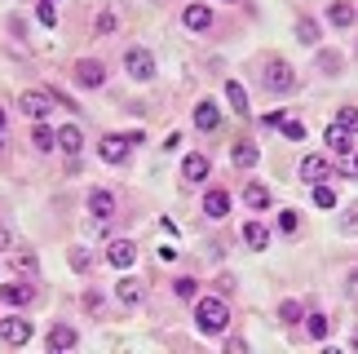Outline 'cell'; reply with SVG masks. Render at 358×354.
Masks as SVG:
<instances>
[{
  "mask_svg": "<svg viewBox=\"0 0 358 354\" xmlns=\"http://www.w3.org/2000/svg\"><path fill=\"white\" fill-rule=\"evenodd\" d=\"M327 18H332V27H354L358 9L350 5V0H332V9H327Z\"/></svg>",
  "mask_w": 358,
  "mask_h": 354,
  "instance_id": "44dd1931",
  "label": "cell"
},
{
  "mask_svg": "<svg viewBox=\"0 0 358 354\" xmlns=\"http://www.w3.org/2000/svg\"><path fill=\"white\" fill-rule=\"evenodd\" d=\"M124 71H129L133 80H150V76H155V58H150L142 45H133L129 53H124Z\"/></svg>",
  "mask_w": 358,
  "mask_h": 354,
  "instance_id": "5b68a950",
  "label": "cell"
},
{
  "mask_svg": "<svg viewBox=\"0 0 358 354\" xmlns=\"http://www.w3.org/2000/svg\"><path fill=\"white\" fill-rule=\"evenodd\" d=\"M0 239H5V226H0Z\"/></svg>",
  "mask_w": 358,
  "mask_h": 354,
  "instance_id": "f6af8a7d",
  "label": "cell"
},
{
  "mask_svg": "<svg viewBox=\"0 0 358 354\" xmlns=\"http://www.w3.org/2000/svg\"><path fill=\"white\" fill-rule=\"evenodd\" d=\"M345 292L358 302V270H350V275H345Z\"/></svg>",
  "mask_w": 358,
  "mask_h": 354,
  "instance_id": "ab89813d",
  "label": "cell"
},
{
  "mask_svg": "<svg viewBox=\"0 0 358 354\" xmlns=\"http://www.w3.org/2000/svg\"><path fill=\"white\" fill-rule=\"evenodd\" d=\"M66 262H71V270H80V275H85V270L93 266V257L85 253V248H80V243H76V248H71V257H66Z\"/></svg>",
  "mask_w": 358,
  "mask_h": 354,
  "instance_id": "d6a6232c",
  "label": "cell"
},
{
  "mask_svg": "<svg viewBox=\"0 0 358 354\" xmlns=\"http://www.w3.org/2000/svg\"><path fill=\"white\" fill-rule=\"evenodd\" d=\"M226 350H230V354H243L248 346H243V337H230V341H226Z\"/></svg>",
  "mask_w": 358,
  "mask_h": 354,
  "instance_id": "60d3db41",
  "label": "cell"
},
{
  "mask_svg": "<svg viewBox=\"0 0 358 354\" xmlns=\"http://www.w3.org/2000/svg\"><path fill=\"white\" fill-rule=\"evenodd\" d=\"M354 350H358V332H354Z\"/></svg>",
  "mask_w": 358,
  "mask_h": 354,
  "instance_id": "7bdbcfd3",
  "label": "cell"
},
{
  "mask_svg": "<svg viewBox=\"0 0 358 354\" xmlns=\"http://www.w3.org/2000/svg\"><path fill=\"white\" fill-rule=\"evenodd\" d=\"M53 102H58V98H53V89H27L22 98H18V106H22L31 120H45V115L53 111Z\"/></svg>",
  "mask_w": 358,
  "mask_h": 354,
  "instance_id": "3957f363",
  "label": "cell"
},
{
  "mask_svg": "<svg viewBox=\"0 0 358 354\" xmlns=\"http://www.w3.org/2000/svg\"><path fill=\"white\" fill-rule=\"evenodd\" d=\"M261 80H266V89H270V93H292V89H296V76H292V66H287V62H279V58H274V62H266V76H261Z\"/></svg>",
  "mask_w": 358,
  "mask_h": 354,
  "instance_id": "7a4b0ae2",
  "label": "cell"
},
{
  "mask_svg": "<svg viewBox=\"0 0 358 354\" xmlns=\"http://www.w3.org/2000/svg\"><path fill=\"white\" fill-rule=\"evenodd\" d=\"M182 22L190 27V31H208V27H213V9L208 5H186L182 9Z\"/></svg>",
  "mask_w": 358,
  "mask_h": 354,
  "instance_id": "7c38bea8",
  "label": "cell"
},
{
  "mask_svg": "<svg viewBox=\"0 0 358 354\" xmlns=\"http://www.w3.org/2000/svg\"><path fill=\"white\" fill-rule=\"evenodd\" d=\"M71 76H76V85H85V89H102L106 85V66L98 58H80L71 66Z\"/></svg>",
  "mask_w": 358,
  "mask_h": 354,
  "instance_id": "277c9868",
  "label": "cell"
},
{
  "mask_svg": "<svg viewBox=\"0 0 358 354\" xmlns=\"http://www.w3.org/2000/svg\"><path fill=\"white\" fill-rule=\"evenodd\" d=\"M89 213L98 217V222H106V217L115 213V195H111V190H93V195H89Z\"/></svg>",
  "mask_w": 358,
  "mask_h": 354,
  "instance_id": "2e32d148",
  "label": "cell"
},
{
  "mask_svg": "<svg viewBox=\"0 0 358 354\" xmlns=\"http://www.w3.org/2000/svg\"><path fill=\"white\" fill-rule=\"evenodd\" d=\"M243 204H248V208H252V213L270 208V190L261 186V182H248V186H243Z\"/></svg>",
  "mask_w": 358,
  "mask_h": 354,
  "instance_id": "ffe728a7",
  "label": "cell"
},
{
  "mask_svg": "<svg viewBox=\"0 0 358 354\" xmlns=\"http://www.w3.org/2000/svg\"><path fill=\"white\" fill-rule=\"evenodd\" d=\"M76 341H80V337H76V328H71V323H58V328L49 332V350H53V354H62V350H76Z\"/></svg>",
  "mask_w": 358,
  "mask_h": 354,
  "instance_id": "9a60e30c",
  "label": "cell"
},
{
  "mask_svg": "<svg viewBox=\"0 0 358 354\" xmlns=\"http://www.w3.org/2000/svg\"><path fill=\"white\" fill-rule=\"evenodd\" d=\"M226 102L235 106V115H252V102H248V89L239 85V80H230V85H226Z\"/></svg>",
  "mask_w": 358,
  "mask_h": 354,
  "instance_id": "ac0fdd59",
  "label": "cell"
},
{
  "mask_svg": "<svg viewBox=\"0 0 358 354\" xmlns=\"http://www.w3.org/2000/svg\"><path fill=\"white\" fill-rule=\"evenodd\" d=\"M0 133H5V106H0Z\"/></svg>",
  "mask_w": 358,
  "mask_h": 354,
  "instance_id": "b9f144b4",
  "label": "cell"
},
{
  "mask_svg": "<svg viewBox=\"0 0 358 354\" xmlns=\"http://www.w3.org/2000/svg\"><path fill=\"white\" fill-rule=\"evenodd\" d=\"M31 323H27V319H5V323H0V341H5V346H27V341H31Z\"/></svg>",
  "mask_w": 358,
  "mask_h": 354,
  "instance_id": "52a82bcc",
  "label": "cell"
},
{
  "mask_svg": "<svg viewBox=\"0 0 358 354\" xmlns=\"http://www.w3.org/2000/svg\"><path fill=\"white\" fill-rule=\"evenodd\" d=\"M173 292L182 297V302H195V279H190V275H182V279H173Z\"/></svg>",
  "mask_w": 358,
  "mask_h": 354,
  "instance_id": "1f68e13d",
  "label": "cell"
},
{
  "mask_svg": "<svg viewBox=\"0 0 358 354\" xmlns=\"http://www.w3.org/2000/svg\"><path fill=\"white\" fill-rule=\"evenodd\" d=\"M323 142L332 146V151H341V155H345L350 146H354V133H350V129H341V125H332V129L323 133Z\"/></svg>",
  "mask_w": 358,
  "mask_h": 354,
  "instance_id": "7402d4cb",
  "label": "cell"
},
{
  "mask_svg": "<svg viewBox=\"0 0 358 354\" xmlns=\"http://www.w3.org/2000/svg\"><path fill=\"white\" fill-rule=\"evenodd\" d=\"M230 160H235L239 169H257L261 151H257V142H235V146H230Z\"/></svg>",
  "mask_w": 358,
  "mask_h": 354,
  "instance_id": "d6986e66",
  "label": "cell"
},
{
  "mask_svg": "<svg viewBox=\"0 0 358 354\" xmlns=\"http://www.w3.org/2000/svg\"><path fill=\"white\" fill-rule=\"evenodd\" d=\"M279 319H283V323H301V302H292V297H287V302L279 306Z\"/></svg>",
  "mask_w": 358,
  "mask_h": 354,
  "instance_id": "836d02e7",
  "label": "cell"
},
{
  "mask_svg": "<svg viewBox=\"0 0 358 354\" xmlns=\"http://www.w3.org/2000/svg\"><path fill=\"white\" fill-rule=\"evenodd\" d=\"M296 226H301V217H296L292 208H283V213H279V230H283V235H292Z\"/></svg>",
  "mask_w": 358,
  "mask_h": 354,
  "instance_id": "d590c367",
  "label": "cell"
},
{
  "mask_svg": "<svg viewBox=\"0 0 358 354\" xmlns=\"http://www.w3.org/2000/svg\"><path fill=\"white\" fill-rule=\"evenodd\" d=\"M115 27H120V18H115L111 9H102V13H98V36H111Z\"/></svg>",
  "mask_w": 358,
  "mask_h": 354,
  "instance_id": "e575fe53",
  "label": "cell"
},
{
  "mask_svg": "<svg viewBox=\"0 0 358 354\" xmlns=\"http://www.w3.org/2000/svg\"><path fill=\"white\" fill-rule=\"evenodd\" d=\"M195 125H199L203 133H213L217 125H222V111H217V102H208V98H203V102L195 106Z\"/></svg>",
  "mask_w": 358,
  "mask_h": 354,
  "instance_id": "e0dca14e",
  "label": "cell"
},
{
  "mask_svg": "<svg viewBox=\"0 0 358 354\" xmlns=\"http://www.w3.org/2000/svg\"><path fill=\"white\" fill-rule=\"evenodd\" d=\"M31 146H36V151H53V146H58V133H53L45 120H40V125L31 129Z\"/></svg>",
  "mask_w": 358,
  "mask_h": 354,
  "instance_id": "603a6c76",
  "label": "cell"
},
{
  "mask_svg": "<svg viewBox=\"0 0 358 354\" xmlns=\"http://www.w3.org/2000/svg\"><path fill=\"white\" fill-rule=\"evenodd\" d=\"M341 230H345V235H354V230H358V204H350V208H345V217H341Z\"/></svg>",
  "mask_w": 358,
  "mask_h": 354,
  "instance_id": "8d00e7d4",
  "label": "cell"
},
{
  "mask_svg": "<svg viewBox=\"0 0 358 354\" xmlns=\"http://www.w3.org/2000/svg\"><path fill=\"white\" fill-rule=\"evenodd\" d=\"M354 173H358V155H354Z\"/></svg>",
  "mask_w": 358,
  "mask_h": 354,
  "instance_id": "ee69618b",
  "label": "cell"
},
{
  "mask_svg": "<svg viewBox=\"0 0 358 354\" xmlns=\"http://www.w3.org/2000/svg\"><path fill=\"white\" fill-rule=\"evenodd\" d=\"M203 213H208L213 222H222V217L230 213V195H226L222 186H217V190H208V195H203Z\"/></svg>",
  "mask_w": 358,
  "mask_h": 354,
  "instance_id": "5bb4252c",
  "label": "cell"
},
{
  "mask_svg": "<svg viewBox=\"0 0 358 354\" xmlns=\"http://www.w3.org/2000/svg\"><path fill=\"white\" fill-rule=\"evenodd\" d=\"M323 177H332V164H327L323 155H306L301 160V182H310V186H319Z\"/></svg>",
  "mask_w": 358,
  "mask_h": 354,
  "instance_id": "ba28073f",
  "label": "cell"
},
{
  "mask_svg": "<svg viewBox=\"0 0 358 354\" xmlns=\"http://www.w3.org/2000/svg\"><path fill=\"white\" fill-rule=\"evenodd\" d=\"M279 129H283V138H292V142H301V138H306V129H301V125H296V120H283V125H279Z\"/></svg>",
  "mask_w": 358,
  "mask_h": 354,
  "instance_id": "f35d334b",
  "label": "cell"
},
{
  "mask_svg": "<svg viewBox=\"0 0 358 354\" xmlns=\"http://www.w3.org/2000/svg\"><path fill=\"white\" fill-rule=\"evenodd\" d=\"M341 62H345V58H341L336 49H319V71L323 76H341Z\"/></svg>",
  "mask_w": 358,
  "mask_h": 354,
  "instance_id": "484cf974",
  "label": "cell"
},
{
  "mask_svg": "<svg viewBox=\"0 0 358 354\" xmlns=\"http://www.w3.org/2000/svg\"><path fill=\"white\" fill-rule=\"evenodd\" d=\"M0 297H5L9 306H27L36 297V283H27V279H18V283H0Z\"/></svg>",
  "mask_w": 358,
  "mask_h": 354,
  "instance_id": "30bf717a",
  "label": "cell"
},
{
  "mask_svg": "<svg viewBox=\"0 0 358 354\" xmlns=\"http://www.w3.org/2000/svg\"><path fill=\"white\" fill-rule=\"evenodd\" d=\"M58 146L76 160V155H80V146H85V133H80L76 125H71V129H62V133H58Z\"/></svg>",
  "mask_w": 358,
  "mask_h": 354,
  "instance_id": "cb8c5ba5",
  "label": "cell"
},
{
  "mask_svg": "<svg viewBox=\"0 0 358 354\" xmlns=\"http://www.w3.org/2000/svg\"><path fill=\"white\" fill-rule=\"evenodd\" d=\"M296 40H301V45H319V22H314V18H301L296 22Z\"/></svg>",
  "mask_w": 358,
  "mask_h": 354,
  "instance_id": "83f0119b",
  "label": "cell"
},
{
  "mask_svg": "<svg viewBox=\"0 0 358 354\" xmlns=\"http://www.w3.org/2000/svg\"><path fill=\"white\" fill-rule=\"evenodd\" d=\"M226 5H230V0H226Z\"/></svg>",
  "mask_w": 358,
  "mask_h": 354,
  "instance_id": "7dc6e473",
  "label": "cell"
},
{
  "mask_svg": "<svg viewBox=\"0 0 358 354\" xmlns=\"http://www.w3.org/2000/svg\"><path fill=\"white\" fill-rule=\"evenodd\" d=\"M243 239L252 243V248H266V243H270V230L261 226V222H248V226H243Z\"/></svg>",
  "mask_w": 358,
  "mask_h": 354,
  "instance_id": "4316f807",
  "label": "cell"
},
{
  "mask_svg": "<svg viewBox=\"0 0 358 354\" xmlns=\"http://www.w3.org/2000/svg\"><path fill=\"white\" fill-rule=\"evenodd\" d=\"M306 332L314 337V341H327V332H332V319H327V315H310V319H306Z\"/></svg>",
  "mask_w": 358,
  "mask_h": 354,
  "instance_id": "d4e9b609",
  "label": "cell"
},
{
  "mask_svg": "<svg viewBox=\"0 0 358 354\" xmlns=\"http://www.w3.org/2000/svg\"><path fill=\"white\" fill-rule=\"evenodd\" d=\"M129 138H120V133H106L102 138V160L106 164H124V160H129Z\"/></svg>",
  "mask_w": 358,
  "mask_h": 354,
  "instance_id": "9c48e42d",
  "label": "cell"
},
{
  "mask_svg": "<svg viewBox=\"0 0 358 354\" xmlns=\"http://www.w3.org/2000/svg\"><path fill=\"white\" fill-rule=\"evenodd\" d=\"M208 173H213L208 155H186L182 160V177H186V182H208Z\"/></svg>",
  "mask_w": 358,
  "mask_h": 354,
  "instance_id": "4fadbf2b",
  "label": "cell"
},
{
  "mask_svg": "<svg viewBox=\"0 0 358 354\" xmlns=\"http://www.w3.org/2000/svg\"><path fill=\"white\" fill-rule=\"evenodd\" d=\"M0 275H5V270H0Z\"/></svg>",
  "mask_w": 358,
  "mask_h": 354,
  "instance_id": "bcb514c9",
  "label": "cell"
},
{
  "mask_svg": "<svg viewBox=\"0 0 358 354\" xmlns=\"http://www.w3.org/2000/svg\"><path fill=\"white\" fill-rule=\"evenodd\" d=\"M36 18L45 22V27H53V22H58V18H53V0H40V5H36Z\"/></svg>",
  "mask_w": 358,
  "mask_h": 354,
  "instance_id": "74e56055",
  "label": "cell"
},
{
  "mask_svg": "<svg viewBox=\"0 0 358 354\" xmlns=\"http://www.w3.org/2000/svg\"><path fill=\"white\" fill-rule=\"evenodd\" d=\"M115 297H120L124 306H142V302H146V288H142V279H129V275H124V279L115 283Z\"/></svg>",
  "mask_w": 358,
  "mask_h": 354,
  "instance_id": "8fae6325",
  "label": "cell"
},
{
  "mask_svg": "<svg viewBox=\"0 0 358 354\" xmlns=\"http://www.w3.org/2000/svg\"><path fill=\"white\" fill-rule=\"evenodd\" d=\"M336 125L350 129V133H358V106H341V111H336Z\"/></svg>",
  "mask_w": 358,
  "mask_h": 354,
  "instance_id": "4dcf8cb0",
  "label": "cell"
},
{
  "mask_svg": "<svg viewBox=\"0 0 358 354\" xmlns=\"http://www.w3.org/2000/svg\"><path fill=\"white\" fill-rule=\"evenodd\" d=\"M13 266H18L22 275H36V266H40V262H36V253H27V248H18V253H13Z\"/></svg>",
  "mask_w": 358,
  "mask_h": 354,
  "instance_id": "f546056e",
  "label": "cell"
},
{
  "mask_svg": "<svg viewBox=\"0 0 358 354\" xmlns=\"http://www.w3.org/2000/svg\"><path fill=\"white\" fill-rule=\"evenodd\" d=\"M195 328L203 337H217L230 328V306L222 302V297H199L195 302Z\"/></svg>",
  "mask_w": 358,
  "mask_h": 354,
  "instance_id": "6da1fadb",
  "label": "cell"
},
{
  "mask_svg": "<svg viewBox=\"0 0 358 354\" xmlns=\"http://www.w3.org/2000/svg\"><path fill=\"white\" fill-rule=\"evenodd\" d=\"M106 262H111L115 270H129L137 262V243L133 239H111V248H106Z\"/></svg>",
  "mask_w": 358,
  "mask_h": 354,
  "instance_id": "8992f818",
  "label": "cell"
},
{
  "mask_svg": "<svg viewBox=\"0 0 358 354\" xmlns=\"http://www.w3.org/2000/svg\"><path fill=\"white\" fill-rule=\"evenodd\" d=\"M310 195H314V204H319V208H336V190L332 186H310Z\"/></svg>",
  "mask_w": 358,
  "mask_h": 354,
  "instance_id": "f1b7e54d",
  "label": "cell"
}]
</instances>
